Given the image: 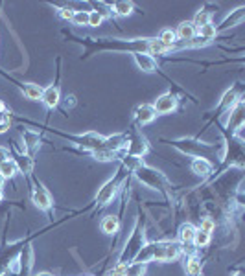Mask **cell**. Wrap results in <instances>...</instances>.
Returning <instances> with one entry per match:
<instances>
[{"instance_id": "obj_1", "label": "cell", "mask_w": 245, "mask_h": 276, "mask_svg": "<svg viewBox=\"0 0 245 276\" xmlns=\"http://www.w3.org/2000/svg\"><path fill=\"white\" fill-rule=\"evenodd\" d=\"M183 254V249L175 241H158L151 245H144L140 252L137 254L135 261L146 263V261H175L179 256Z\"/></svg>"}, {"instance_id": "obj_2", "label": "cell", "mask_w": 245, "mask_h": 276, "mask_svg": "<svg viewBox=\"0 0 245 276\" xmlns=\"http://www.w3.org/2000/svg\"><path fill=\"white\" fill-rule=\"evenodd\" d=\"M135 175H137V179L140 182L146 184L151 190H162L166 186V179H164V175L160 171H157L153 168H148V166H142V164L135 169Z\"/></svg>"}, {"instance_id": "obj_3", "label": "cell", "mask_w": 245, "mask_h": 276, "mask_svg": "<svg viewBox=\"0 0 245 276\" xmlns=\"http://www.w3.org/2000/svg\"><path fill=\"white\" fill-rule=\"evenodd\" d=\"M142 247H144V234H142V230H137V232L133 234V238L129 240V247L126 249V252L122 254V258H120V263H126V265L133 263L135 258H137V254L140 252Z\"/></svg>"}, {"instance_id": "obj_4", "label": "cell", "mask_w": 245, "mask_h": 276, "mask_svg": "<svg viewBox=\"0 0 245 276\" xmlns=\"http://www.w3.org/2000/svg\"><path fill=\"white\" fill-rule=\"evenodd\" d=\"M31 201L39 210H50L52 208V195L41 182H35L33 192H31Z\"/></svg>"}, {"instance_id": "obj_5", "label": "cell", "mask_w": 245, "mask_h": 276, "mask_svg": "<svg viewBox=\"0 0 245 276\" xmlns=\"http://www.w3.org/2000/svg\"><path fill=\"white\" fill-rule=\"evenodd\" d=\"M116 190H118V180L116 179H111L107 182L103 184L102 188L98 190L96 194V203L100 206H105L109 205L112 199H114V195H116Z\"/></svg>"}, {"instance_id": "obj_6", "label": "cell", "mask_w": 245, "mask_h": 276, "mask_svg": "<svg viewBox=\"0 0 245 276\" xmlns=\"http://www.w3.org/2000/svg\"><path fill=\"white\" fill-rule=\"evenodd\" d=\"M153 109L157 114H170L177 109V98L174 94H162L157 98V102L153 103Z\"/></svg>"}, {"instance_id": "obj_7", "label": "cell", "mask_w": 245, "mask_h": 276, "mask_svg": "<svg viewBox=\"0 0 245 276\" xmlns=\"http://www.w3.org/2000/svg\"><path fill=\"white\" fill-rule=\"evenodd\" d=\"M126 148H128V157H135V159L144 157L148 153V142H146V138L142 134H135L133 140L128 142Z\"/></svg>"}, {"instance_id": "obj_8", "label": "cell", "mask_w": 245, "mask_h": 276, "mask_svg": "<svg viewBox=\"0 0 245 276\" xmlns=\"http://www.w3.org/2000/svg\"><path fill=\"white\" fill-rule=\"evenodd\" d=\"M155 116H157V113H155L153 105H149V103H142L135 109V120H137L138 125H148V123L153 122Z\"/></svg>"}, {"instance_id": "obj_9", "label": "cell", "mask_w": 245, "mask_h": 276, "mask_svg": "<svg viewBox=\"0 0 245 276\" xmlns=\"http://www.w3.org/2000/svg\"><path fill=\"white\" fill-rule=\"evenodd\" d=\"M190 169H192V173L205 179V177H209L212 173V162L209 159H205V157H195L190 164Z\"/></svg>"}, {"instance_id": "obj_10", "label": "cell", "mask_w": 245, "mask_h": 276, "mask_svg": "<svg viewBox=\"0 0 245 276\" xmlns=\"http://www.w3.org/2000/svg\"><path fill=\"white\" fill-rule=\"evenodd\" d=\"M133 57H135V63L138 65L140 70L148 72V74H153V72L157 70V61H155V57H151L149 54H144V52H135Z\"/></svg>"}, {"instance_id": "obj_11", "label": "cell", "mask_w": 245, "mask_h": 276, "mask_svg": "<svg viewBox=\"0 0 245 276\" xmlns=\"http://www.w3.org/2000/svg\"><path fill=\"white\" fill-rule=\"evenodd\" d=\"M103 140H105V136H102V134H98V133H87L79 138L83 148L92 151V153H94V151H100V149L103 148Z\"/></svg>"}, {"instance_id": "obj_12", "label": "cell", "mask_w": 245, "mask_h": 276, "mask_svg": "<svg viewBox=\"0 0 245 276\" xmlns=\"http://www.w3.org/2000/svg\"><path fill=\"white\" fill-rule=\"evenodd\" d=\"M59 88L57 87H46V88H43V96H41V102L45 103L46 107L48 109H54V107H57V103H59Z\"/></svg>"}, {"instance_id": "obj_13", "label": "cell", "mask_w": 245, "mask_h": 276, "mask_svg": "<svg viewBox=\"0 0 245 276\" xmlns=\"http://www.w3.org/2000/svg\"><path fill=\"white\" fill-rule=\"evenodd\" d=\"M195 33H197V30L194 28L192 22H181L177 31H175V37H179L181 41L192 42V39H195Z\"/></svg>"}, {"instance_id": "obj_14", "label": "cell", "mask_w": 245, "mask_h": 276, "mask_svg": "<svg viewBox=\"0 0 245 276\" xmlns=\"http://www.w3.org/2000/svg\"><path fill=\"white\" fill-rule=\"evenodd\" d=\"M195 226H192L190 223L183 225L179 228V241L181 245H194V236H195Z\"/></svg>"}, {"instance_id": "obj_15", "label": "cell", "mask_w": 245, "mask_h": 276, "mask_svg": "<svg viewBox=\"0 0 245 276\" xmlns=\"http://www.w3.org/2000/svg\"><path fill=\"white\" fill-rule=\"evenodd\" d=\"M241 125H243V105H241V103H236V107L230 111L229 127L230 129H241Z\"/></svg>"}, {"instance_id": "obj_16", "label": "cell", "mask_w": 245, "mask_h": 276, "mask_svg": "<svg viewBox=\"0 0 245 276\" xmlns=\"http://www.w3.org/2000/svg\"><path fill=\"white\" fill-rule=\"evenodd\" d=\"M245 19V8H238V10L230 11V15H227L223 22H221V28H230V26L240 24Z\"/></svg>"}, {"instance_id": "obj_17", "label": "cell", "mask_w": 245, "mask_h": 276, "mask_svg": "<svg viewBox=\"0 0 245 276\" xmlns=\"http://www.w3.org/2000/svg\"><path fill=\"white\" fill-rule=\"evenodd\" d=\"M15 166H17V171L28 175L31 173V169H33V159H31L30 155H21V157L15 159Z\"/></svg>"}, {"instance_id": "obj_18", "label": "cell", "mask_w": 245, "mask_h": 276, "mask_svg": "<svg viewBox=\"0 0 245 276\" xmlns=\"http://www.w3.org/2000/svg\"><path fill=\"white\" fill-rule=\"evenodd\" d=\"M22 94H24L26 100L35 102V100H41L43 88L39 87V85H35V83H28V85H24V88H22Z\"/></svg>"}, {"instance_id": "obj_19", "label": "cell", "mask_w": 245, "mask_h": 276, "mask_svg": "<svg viewBox=\"0 0 245 276\" xmlns=\"http://www.w3.org/2000/svg\"><path fill=\"white\" fill-rule=\"evenodd\" d=\"M118 228H120V221H118L116 215H107V217H103L102 230L105 234H114V232H118Z\"/></svg>"}, {"instance_id": "obj_20", "label": "cell", "mask_w": 245, "mask_h": 276, "mask_svg": "<svg viewBox=\"0 0 245 276\" xmlns=\"http://www.w3.org/2000/svg\"><path fill=\"white\" fill-rule=\"evenodd\" d=\"M186 274L188 276L203 274V263H201V260H197L195 256H190L188 261H186Z\"/></svg>"}, {"instance_id": "obj_21", "label": "cell", "mask_w": 245, "mask_h": 276, "mask_svg": "<svg viewBox=\"0 0 245 276\" xmlns=\"http://www.w3.org/2000/svg\"><path fill=\"white\" fill-rule=\"evenodd\" d=\"M170 48L166 44H162V42L158 41V39H149L148 42V54L151 57L153 56H162V54H166Z\"/></svg>"}, {"instance_id": "obj_22", "label": "cell", "mask_w": 245, "mask_h": 276, "mask_svg": "<svg viewBox=\"0 0 245 276\" xmlns=\"http://www.w3.org/2000/svg\"><path fill=\"white\" fill-rule=\"evenodd\" d=\"M24 144H26V149L30 153H35L39 149V134L37 133H31V131H26L24 133Z\"/></svg>"}, {"instance_id": "obj_23", "label": "cell", "mask_w": 245, "mask_h": 276, "mask_svg": "<svg viewBox=\"0 0 245 276\" xmlns=\"http://www.w3.org/2000/svg\"><path fill=\"white\" fill-rule=\"evenodd\" d=\"M112 10H114V13H116V15L128 17V15H131V13L135 11V6H133V2H114Z\"/></svg>"}, {"instance_id": "obj_24", "label": "cell", "mask_w": 245, "mask_h": 276, "mask_svg": "<svg viewBox=\"0 0 245 276\" xmlns=\"http://www.w3.org/2000/svg\"><path fill=\"white\" fill-rule=\"evenodd\" d=\"M0 175L4 179H11L17 175V166H15V160H6V162L0 164Z\"/></svg>"}, {"instance_id": "obj_25", "label": "cell", "mask_w": 245, "mask_h": 276, "mask_svg": "<svg viewBox=\"0 0 245 276\" xmlns=\"http://www.w3.org/2000/svg\"><path fill=\"white\" fill-rule=\"evenodd\" d=\"M197 35H199L201 39H205V41H210V39H214V37L218 35V30H216V26L212 24V22H209V24L201 26L199 30H197Z\"/></svg>"}, {"instance_id": "obj_26", "label": "cell", "mask_w": 245, "mask_h": 276, "mask_svg": "<svg viewBox=\"0 0 245 276\" xmlns=\"http://www.w3.org/2000/svg\"><path fill=\"white\" fill-rule=\"evenodd\" d=\"M236 100H238V92L234 90V88H230V90H227L223 94V98H221V109H227V107H232L236 103Z\"/></svg>"}, {"instance_id": "obj_27", "label": "cell", "mask_w": 245, "mask_h": 276, "mask_svg": "<svg viewBox=\"0 0 245 276\" xmlns=\"http://www.w3.org/2000/svg\"><path fill=\"white\" fill-rule=\"evenodd\" d=\"M94 159L100 160V162H111V160L118 159V153L114 151H107V149H100V151H94Z\"/></svg>"}, {"instance_id": "obj_28", "label": "cell", "mask_w": 245, "mask_h": 276, "mask_svg": "<svg viewBox=\"0 0 245 276\" xmlns=\"http://www.w3.org/2000/svg\"><path fill=\"white\" fill-rule=\"evenodd\" d=\"M144 272H146V263H138V261L129 263L126 269V276H144Z\"/></svg>"}, {"instance_id": "obj_29", "label": "cell", "mask_w": 245, "mask_h": 276, "mask_svg": "<svg viewBox=\"0 0 245 276\" xmlns=\"http://www.w3.org/2000/svg\"><path fill=\"white\" fill-rule=\"evenodd\" d=\"M210 243V234H207V232H203V230H195V236H194V245L195 247H207Z\"/></svg>"}, {"instance_id": "obj_30", "label": "cell", "mask_w": 245, "mask_h": 276, "mask_svg": "<svg viewBox=\"0 0 245 276\" xmlns=\"http://www.w3.org/2000/svg\"><path fill=\"white\" fill-rule=\"evenodd\" d=\"M158 41L162 42V44H166L172 50V46L175 44V41H177V37H175V31L172 30H164L162 33H160V37H158Z\"/></svg>"}, {"instance_id": "obj_31", "label": "cell", "mask_w": 245, "mask_h": 276, "mask_svg": "<svg viewBox=\"0 0 245 276\" xmlns=\"http://www.w3.org/2000/svg\"><path fill=\"white\" fill-rule=\"evenodd\" d=\"M210 22V15L207 13V11H197V15L194 17V21H192V24H194L195 30H199L201 26L209 24Z\"/></svg>"}, {"instance_id": "obj_32", "label": "cell", "mask_w": 245, "mask_h": 276, "mask_svg": "<svg viewBox=\"0 0 245 276\" xmlns=\"http://www.w3.org/2000/svg\"><path fill=\"white\" fill-rule=\"evenodd\" d=\"M72 22L76 26H89V11H74Z\"/></svg>"}, {"instance_id": "obj_33", "label": "cell", "mask_w": 245, "mask_h": 276, "mask_svg": "<svg viewBox=\"0 0 245 276\" xmlns=\"http://www.w3.org/2000/svg\"><path fill=\"white\" fill-rule=\"evenodd\" d=\"M103 22V15L100 11H89V26L92 28H96Z\"/></svg>"}, {"instance_id": "obj_34", "label": "cell", "mask_w": 245, "mask_h": 276, "mask_svg": "<svg viewBox=\"0 0 245 276\" xmlns=\"http://www.w3.org/2000/svg\"><path fill=\"white\" fill-rule=\"evenodd\" d=\"M214 228H216V221L212 219V217H205V219L201 221L199 230H203V232H207V234H212Z\"/></svg>"}, {"instance_id": "obj_35", "label": "cell", "mask_w": 245, "mask_h": 276, "mask_svg": "<svg viewBox=\"0 0 245 276\" xmlns=\"http://www.w3.org/2000/svg\"><path fill=\"white\" fill-rule=\"evenodd\" d=\"M10 125H11L10 116L4 114V113H0V133H6V131L10 129Z\"/></svg>"}, {"instance_id": "obj_36", "label": "cell", "mask_w": 245, "mask_h": 276, "mask_svg": "<svg viewBox=\"0 0 245 276\" xmlns=\"http://www.w3.org/2000/svg\"><path fill=\"white\" fill-rule=\"evenodd\" d=\"M126 269H128L126 263H118V265L109 272V276H126Z\"/></svg>"}, {"instance_id": "obj_37", "label": "cell", "mask_w": 245, "mask_h": 276, "mask_svg": "<svg viewBox=\"0 0 245 276\" xmlns=\"http://www.w3.org/2000/svg\"><path fill=\"white\" fill-rule=\"evenodd\" d=\"M59 15H61L65 21H72V17H74V10H70V8H61V10H59Z\"/></svg>"}, {"instance_id": "obj_38", "label": "cell", "mask_w": 245, "mask_h": 276, "mask_svg": "<svg viewBox=\"0 0 245 276\" xmlns=\"http://www.w3.org/2000/svg\"><path fill=\"white\" fill-rule=\"evenodd\" d=\"M6 160H10V151L0 146V164L6 162Z\"/></svg>"}, {"instance_id": "obj_39", "label": "cell", "mask_w": 245, "mask_h": 276, "mask_svg": "<svg viewBox=\"0 0 245 276\" xmlns=\"http://www.w3.org/2000/svg\"><path fill=\"white\" fill-rule=\"evenodd\" d=\"M4 182H6V179H4V177H2V175H0V190L4 188Z\"/></svg>"}, {"instance_id": "obj_40", "label": "cell", "mask_w": 245, "mask_h": 276, "mask_svg": "<svg viewBox=\"0 0 245 276\" xmlns=\"http://www.w3.org/2000/svg\"><path fill=\"white\" fill-rule=\"evenodd\" d=\"M39 276H52V274H50V272H41Z\"/></svg>"}, {"instance_id": "obj_41", "label": "cell", "mask_w": 245, "mask_h": 276, "mask_svg": "<svg viewBox=\"0 0 245 276\" xmlns=\"http://www.w3.org/2000/svg\"><path fill=\"white\" fill-rule=\"evenodd\" d=\"M0 201H2V190H0Z\"/></svg>"}, {"instance_id": "obj_42", "label": "cell", "mask_w": 245, "mask_h": 276, "mask_svg": "<svg viewBox=\"0 0 245 276\" xmlns=\"http://www.w3.org/2000/svg\"><path fill=\"white\" fill-rule=\"evenodd\" d=\"M232 276H241V274H240V272H236V274H232Z\"/></svg>"}, {"instance_id": "obj_43", "label": "cell", "mask_w": 245, "mask_h": 276, "mask_svg": "<svg viewBox=\"0 0 245 276\" xmlns=\"http://www.w3.org/2000/svg\"><path fill=\"white\" fill-rule=\"evenodd\" d=\"M197 276H203V274H197Z\"/></svg>"}]
</instances>
